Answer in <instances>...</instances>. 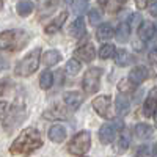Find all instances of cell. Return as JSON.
Wrapping results in <instances>:
<instances>
[{
  "label": "cell",
  "mask_w": 157,
  "mask_h": 157,
  "mask_svg": "<svg viewBox=\"0 0 157 157\" xmlns=\"http://www.w3.org/2000/svg\"><path fill=\"white\" fill-rule=\"evenodd\" d=\"M43 146V135L38 129L35 127H29L24 129L22 132L17 135V138L13 141V145L10 148V152L13 155H22L27 157L32 152H35L36 149H39Z\"/></svg>",
  "instance_id": "obj_1"
},
{
  "label": "cell",
  "mask_w": 157,
  "mask_h": 157,
  "mask_svg": "<svg viewBox=\"0 0 157 157\" xmlns=\"http://www.w3.org/2000/svg\"><path fill=\"white\" fill-rule=\"evenodd\" d=\"M29 33L25 30H6L0 33V49L10 50V52H17L25 47L29 43Z\"/></svg>",
  "instance_id": "obj_2"
},
{
  "label": "cell",
  "mask_w": 157,
  "mask_h": 157,
  "mask_svg": "<svg viewBox=\"0 0 157 157\" xmlns=\"http://www.w3.org/2000/svg\"><path fill=\"white\" fill-rule=\"evenodd\" d=\"M39 60H41V49L36 47L33 49L32 52H29V55H25L14 69L16 75H21V77H29L32 74L36 72L38 66H39Z\"/></svg>",
  "instance_id": "obj_3"
},
{
  "label": "cell",
  "mask_w": 157,
  "mask_h": 157,
  "mask_svg": "<svg viewBox=\"0 0 157 157\" xmlns=\"http://www.w3.org/2000/svg\"><path fill=\"white\" fill-rule=\"evenodd\" d=\"M91 148V134L88 130H80L68 145V151L72 155H83Z\"/></svg>",
  "instance_id": "obj_4"
},
{
  "label": "cell",
  "mask_w": 157,
  "mask_h": 157,
  "mask_svg": "<svg viewBox=\"0 0 157 157\" xmlns=\"http://www.w3.org/2000/svg\"><path fill=\"white\" fill-rule=\"evenodd\" d=\"M101 75H102V69L101 68H90L85 75H83V80H82V86L83 91L88 94H93L99 90V80H101Z\"/></svg>",
  "instance_id": "obj_5"
},
{
  "label": "cell",
  "mask_w": 157,
  "mask_h": 157,
  "mask_svg": "<svg viewBox=\"0 0 157 157\" xmlns=\"http://www.w3.org/2000/svg\"><path fill=\"white\" fill-rule=\"evenodd\" d=\"M110 107H112V98L110 96H98L96 99H93V109L102 118H107V120L112 118Z\"/></svg>",
  "instance_id": "obj_6"
},
{
  "label": "cell",
  "mask_w": 157,
  "mask_h": 157,
  "mask_svg": "<svg viewBox=\"0 0 157 157\" xmlns=\"http://www.w3.org/2000/svg\"><path fill=\"white\" fill-rule=\"evenodd\" d=\"M24 116H25V113H24V110L21 109V107H13V110H11V113L8 112V115L5 116V120H3V127L8 130H13L14 127H17L22 121H24Z\"/></svg>",
  "instance_id": "obj_7"
},
{
  "label": "cell",
  "mask_w": 157,
  "mask_h": 157,
  "mask_svg": "<svg viewBox=\"0 0 157 157\" xmlns=\"http://www.w3.org/2000/svg\"><path fill=\"white\" fill-rule=\"evenodd\" d=\"M74 57H75V60H82V61H86V63L93 61L94 57H96L94 46L90 44V43H86V44H83V46H80V47H77V49L74 50Z\"/></svg>",
  "instance_id": "obj_8"
},
{
  "label": "cell",
  "mask_w": 157,
  "mask_h": 157,
  "mask_svg": "<svg viewBox=\"0 0 157 157\" xmlns=\"http://www.w3.org/2000/svg\"><path fill=\"white\" fill-rule=\"evenodd\" d=\"M63 101L64 104L71 109V110H75L82 105V102H83V96L80 93H77V91H66L63 96Z\"/></svg>",
  "instance_id": "obj_9"
},
{
  "label": "cell",
  "mask_w": 157,
  "mask_h": 157,
  "mask_svg": "<svg viewBox=\"0 0 157 157\" xmlns=\"http://www.w3.org/2000/svg\"><path fill=\"white\" fill-rule=\"evenodd\" d=\"M116 137V129L112 124H104L99 129V140L102 145H110Z\"/></svg>",
  "instance_id": "obj_10"
},
{
  "label": "cell",
  "mask_w": 157,
  "mask_h": 157,
  "mask_svg": "<svg viewBox=\"0 0 157 157\" xmlns=\"http://www.w3.org/2000/svg\"><path fill=\"white\" fill-rule=\"evenodd\" d=\"M148 75H149L148 68H145V66H135L132 71L129 72V82H132L134 85H140L141 82L146 80Z\"/></svg>",
  "instance_id": "obj_11"
},
{
  "label": "cell",
  "mask_w": 157,
  "mask_h": 157,
  "mask_svg": "<svg viewBox=\"0 0 157 157\" xmlns=\"http://www.w3.org/2000/svg\"><path fill=\"white\" fill-rule=\"evenodd\" d=\"M47 135H49V138H50L52 141L61 143V141H64L68 132H66V127H64V126H61V124H54V126L49 129Z\"/></svg>",
  "instance_id": "obj_12"
},
{
  "label": "cell",
  "mask_w": 157,
  "mask_h": 157,
  "mask_svg": "<svg viewBox=\"0 0 157 157\" xmlns=\"http://www.w3.org/2000/svg\"><path fill=\"white\" fill-rule=\"evenodd\" d=\"M68 19V13L66 11H61L60 14L52 21L49 25H46V29H44V32L46 33H49V35H52V33H57L60 29H61V25L64 24V21Z\"/></svg>",
  "instance_id": "obj_13"
},
{
  "label": "cell",
  "mask_w": 157,
  "mask_h": 157,
  "mask_svg": "<svg viewBox=\"0 0 157 157\" xmlns=\"http://www.w3.org/2000/svg\"><path fill=\"white\" fill-rule=\"evenodd\" d=\"M155 35V25L152 22H141L138 25V36L143 41H149V39Z\"/></svg>",
  "instance_id": "obj_14"
},
{
  "label": "cell",
  "mask_w": 157,
  "mask_h": 157,
  "mask_svg": "<svg viewBox=\"0 0 157 157\" xmlns=\"http://www.w3.org/2000/svg\"><path fill=\"white\" fill-rule=\"evenodd\" d=\"M41 60H43V64H44V66L50 68V66H55V64H58V63H60V60H61V54H60L58 50L52 49V50L44 52Z\"/></svg>",
  "instance_id": "obj_15"
},
{
  "label": "cell",
  "mask_w": 157,
  "mask_h": 157,
  "mask_svg": "<svg viewBox=\"0 0 157 157\" xmlns=\"http://www.w3.org/2000/svg\"><path fill=\"white\" fill-rule=\"evenodd\" d=\"M129 109H130V102H129L127 96L126 94H118L116 99H115V110H116V113L124 116V115L129 113Z\"/></svg>",
  "instance_id": "obj_16"
},
{
  "label": "cell",
  "mask_w": 157,
  "mask_h": 157,
  "mask_svg": "<svg viewBox=\"0 0 157 157\" xmlns=\"http://www.w3.org/2000/svg\"><path fill=\"white\" fill-rule=\"evenodd\" d=\"M155 112H157V98L151 91V94L146 98L145 104H143V115H145L146 118H151V116L155 115Z\"/></svg>",
  "instance_id": "obj_17"
},
{
  "label": "cell",
  "mask_w": 157,
  "mask_h": 157,
  "mask_svg": "<svg viewBox=\"0 0 157 157\" xmlns=\"http://www.w3.org/2000/svg\"><path fill=\"white\" fill-rule=\"evenodd\" d=\"M115 36V30H113V27L110 24H102V25H99V29H98V32H96V38L99 39V41H109L110 38H113Z\"/></svg>",
  "instance_id": "obj_18"
},
{
  "label": "cell",
  "mask_w": 157,
  "mask_h": 157,
  "mask_svg": "<svg viewBox=\"0 0 157 157\" xmlns=\"http://www.w3.org/2000/svg\"><path fill=\"white\" fill-rule=\"evenodd\" d=\"M57 6V0H38V8H39V19L43 16H49Z\"/></svg>",
  "instance_id": "obj_19"
},
{
  "label": "cell",
  "mask_w": 157,
  "mask_h": 157,
  "mask_svg": "<svg viewBox=\"0 0 157 157\" xmlns=\"http://www.w3.org/2000/svg\"><path fill=\"white\" fill-rule=\"evenodd\" d=\"M69 35L74 36V38H80L85 35V22H83V17L78 16L69 27Z\"/></svg>",
  "instance_id": "obj_20"
},
{
  "label": "cell",
  "mask_w": 157,
  "mask_h": 157,
  "mask_svg": "<svg viewBox=\"0 0 157 157\" xmlns=\"http://www.w3.org/2000/svg\"><path fill=\"white\" fill-rule=\"evenodd\" d=\"M132 61H134V57L130 55L127 50L121 49V50L115 52V63L118 64V66H129Z\"/></svg>",
  "instance_id": "obj_21"
},
{
  "label": "cell",
  "mask_w": 157,
  "mask_h": 157,
  "mask_svg": "<svg viewBox=\"0 0 157 157\" xmlns=\"http://www.w3.org/2000/svg\"><path fill=\"white\" fill-rule=\"evenodd\" d=\"M134 132H135V135H137L138 138L146 140V138H151V137H152L154 130H152V127H151L149 124H146V123H138V124L135 126V129H134Z\"/></svg>",
  "instance_id": "obj_22"
},
{
  "label": "cell",
  "mask_w": 157,
  "mask_h": 157,
  "mask_svg": "<svg viewBox=\"0 0 157 157\" xmlns=\"http://www.w3.org/2000/svg\"><path fill=\"white\" fill-rule=\"evenodd\" d=\"M69 113L66 109H61V107H54L52 110L46 112L44 113V118H47V120H63V118H66Z\"/></svg>",
  "instance_id": "obj_23"
},
{
  "label": "cell",
  "mask_w": 157,
  "mask_h": 157,
  "mask_svg": "<svg viewBox=\"0 0 157 157\" xmlns=\"http://www.w3.org/2000/svg\"><path fill=\"white\" fill-rule=\"evenodd\" d=\"M80 69H82V64H80V61L75 60V58L69 60L66 63V66H64V72H66L68 75H77L78 72H80Z\"/></svg>",
  "instance_id": "obj_24"
},
{
  "label": "cell",
  "mask_w": 157,
  "mask_h": 157,
  "mask_svg": "<svg viewBox=\"0 0 157 157\" xmlns=\"http://www.w3.org/2000/svg\"><path fill=\"white\" fill-rule=\"evenodd\" d=\"M33 8H35V5L32 2H29V0H25V2H21V3L16 5V11H17L19 16H29V14H32Z\"/></svg>",
  "instance_id": "obj_25"
},
{
  "label": "cell",
  "mask_w": 157,
  "mask_h": 157,
  "mask_svg": "<svg viewBox=\"0 0 157 157\" xmlns=\"http://www.w3.org/2000/svg\"><path fill=\"white\" fill-rule=\"evenodd\" d=\"M52 85H54V75L49 71H44L41 75H39V86L43 90H49Z\"/></svg>",
  "instance_id": "obj_26"
},
{
  "label": "cell",
  "mask_w": 157,
  "mask_h": 157,
  "mask_svg": "<svg viewBox=\"0 0 157 157\" xmlns=\"http://www.w3.org/2000/svg\"><path fill=\"white\" fill-rule=\"evenodd\" d=\"M129 36H130V27L127 25V22H121L116 29V38L120 41H126Z\"/></svg>",
  "instance_id": "obj_27"
},
{
  "label": "cell",
  "mask_w": 157,
  "mask_h": 157,
  "mask_svg": "<svg viewBox=\"0 0 157 157\" xmlns=\"http://www.w3.org/2000/svg\"><path fill=\"white\" fill-rule=\"evenodd\" d=\"M115 52H116V49L113 44H102V47L99 49V57L102 60H109V58L115 57Z\"/></svg>",
  "instance_id": "obj_28"
},
{
  "label": "cell",
  "mask_w": 157,
  "mask_h": 157,
  "mask_svg": "<svg viewBox=\"0 0 157 157\" xmlns=\"http://www.w3.org/2000/svg\"><path fill=\"white\" fill-rule=\"evenodd\" d=\"M129 145H130V134L124 130V132H121V135H120V140H118L116 149L120 151V152H124V151L129 148Z\"/></svg>",
  "instance_id": "obj_29"
},
{
  "label": "cell",
  "mask_w": 157,
  "mask_h": 157,
  "mask_svg": "<svg viewBox=\"0 0 157 157\" xmlns=\"http://www.w3.org/2000/svg\"><path fill=\"white\" fill-rule=\"evenodd\" d=\"M118 90L121 91V94H129L135 90V85L132 82H129L127 78H124V80H121L120 83H118Z\"/></svg>",
  "instance_id": "obj_30"
},
{
  "label": "cell",
  "mask_w": 157,
  "mask_h": 157,
  "mask_svg": "<svg viewBox=\"0 0 157 157\" xmlns=\"http://www.w3.org/2000/svg\"><path fill=\"white\" fill-rule=\"evenodd\" d=\"M88 22H90L91 25L99 24V22H101V13H99L98 10H91V11L88 13Z\"/></svg>",
  "instance_id": "obj_31"
},
{
  "label": "cell",
  "mask_w": 157,
  "mask_h": 157,
  "mask_svg": "<svg viewBox=\"0 0 157 157\" xmlns=\"http://www.w3.org/2000/svg\"><path fill=\"white\" fill-rule=\"evenodd\" d=\"M141 22H143L141 21V16L138 14V13H134V14H130V21L127 22V25L132 29V27H135V25H138V24L141 25Z\"/></svg>",
  "instance_id": "obj_32"
},
{
  "label": "cell",
  "mask_w": 157,
  "mask_h": 157,
  "mask_svg": "<svg viewBox=\"0 0 157 157\" xmlns=\"http://www.w3.org/2000/svg\"><path fill=\"white\" fill-rule=\"evenodd\" d=\"M10 112V104L6 101H0V120L2 118H5Z\"/></svg>",
  "instance_id": "obj_33"
},
{
  "label": "cell",
  "mask_w": 157,
  "mask_h": 157,
  "mask_svg": "<svg viewBox=\"0 0 157 157\" xmlns=\"http://www.w3.org/2000/svg\"><path fill=\"white\" fill-rule=\"evenodd\" d=\"M86 10V2H82V0H77V2L74 3V13H77V14H80V13H83Z\"/></svg>",
  "instance_id": "obj_34"
},
{
  "label": "cell",
  "mask_w": 157,
  "mask_h": 157,
  "mask_svg": "<svg viewBox=\"0 0 157 157\" xmlns=\"http://www.w3.org/2000/svg\"><path fill=\"white\" fill-rule=\"evenodd\" d=\"M148 10H149V14L157 17V0H152V2L148 5Z\"/></svg>",
  "instance_id": "obj_35"
},
{
  "label": "cell",
  "mask_w": 157,
  "mask_h": 157,
  "mask_svg": "<svg viewBox=\"0 0 157 157\" xmlns=\"http://www.w3.org/2000/svg\"><path fill=\"white\" fill-rule=\"evenodd\" d=\"M115 129H116V132L118 130H123V127H124V124H123V121L120 120V118H116V120H113V124H112Z\"/></svg>",
  "instance_id": "obj_36"
},
{
  "label": "cell",
  "mask_w": 157,
  "mask_h": 157,
  "mask_svg": "<svg viewBox=\"0 0 157 157\" xmlns=\"http://www.w3.org/2000/svg\"><path fill=\"white\" fill-rule=\"evenodd\" d=\"M135 5L138 10H145L148 6V0H135Z\"/></svg>",
  "instance_id": "obj_37"
},
{
  "label": "cell",
  "mask_w": 157,
  "mask_h": 157,
  "mask_svg": "<svg viewBox=\"0 0 157 157\" xmlns=\"http://www.w3.org/2000/svg\"><path fill=\"white\" fill-rule=\"evenodd\" d=\"M148 154V148L146 146H141L138 151H137V157H145Z\"/></svg>",
  "instance_id": "obj_38"
},
{
  "label": "cell",
  "mask_w": 157,
  "mask_h": 157,
  "mask_svg": "<svg viewBox=\"0 0 157 157\" xmlns=\"http://www.w3.org/2000/svg\"><path fill=\"white\" fill-rule=\"evenodd\" d=\"M149 54H151V55H155V54H157V41L149 44Z\"/></svg>",
  "instance_id": "obj_39"
},
{
  "label": "cell",
  "mask_w": 157,
  "mask_h": 157,
  "mask_svg": "<svg viewBox=\"0 0 157 157\" xmlns=\"http://www.w3.org/2000/svg\"><path fill=\"white\" fill-rule=\"evenodd\" d=\"M8 68V60L3 58V57H0V71L2 69H6Z\"/></svg>",
  "instance_id": "obj_40"
},
{
  "label": "cell",
  "mask_w": 157,
  "mask_h": 157,
  "mask_svg": "<svg viewBox=\"0 0 157 157\" xmlns=\"http://www.w3.org/2000/svg\"><path fill=\"white\" fill-rule=\"evenodd\" d=\"M152 154H154V157H157V143H155L154 148H152Z\"/></svg>",
  "instance_id": "obj_41"
},
{
  "label": "cell",
  "mask_w": 157,
  "mask_h": 157,
  "mask_svg": "<svg viewBox=\"0 0 157 157\" xmlns=\"http://www.w3.org/2000/svg\"><path fill=\"white\" fill-rule=\"evenodd\" d=\"M98 2H99L101 5H107V3H109V0H98Z\"/></svg>",
  "instance_id": "obj_42"
},
{
  "label": "cell",
  "mask_w": 157,
  "mask_h": 157,
  "mask_svg": "<svg viewBox=\"0 0 157 157\" xmlns=\"http://www.w3.org/2000/svg\"><path fill=\"white\" fill-rule=\"evenodd\" d=\"M116 2H120V3H126L127 0H116Z\"/></svg>",
  "instance_id": "obj_43"
},
{
  "label": "cell",
  "mask_w": 157,
  "mask_h": 157,
  "mask_svg": "<svg viewBox=\"0 0 157 157\" xmlns=\"http://www.w3.org/2000/svg\"><path fill=\"white\" fill-rule=\"evenodd\" d=\"M3 6V0H0V8H2Z\"/></svg>",
  "instance_id": "obj_44"
},
{
  "label": "cell",
  "mask_w": 157,
  "mask_h": 157,
  "mask_svg": "<svg viewBox=\"0 0 157 157\" xmlns=\"http://www.w3.org/2000/svg\"><path fill=\"white\" fill-rule=\"evenodd\" d=\"M155 126H157V115H155Z\"/></svg>",
  "instance_id": "obj_45"
},
{
  "label": "cell",
  "mask_w": 157,
  "mask_h": 157,
  "mask_svg": "<svg viewBox=\"0 0 157 157\" xmlns=\"http://www.w3.org/2000/svg\"><path fill=\"white\" fill-rule=\"evenodd\" d=\"M63 2H69V0H63Z\"/></svg>",
  "instance_id": "obj_46"
},
{
  "label": "cell",
  "mask_w": 157,
  "mask_h": 157,
  "mask_svg": "<svg viewBox=\"0 0 157 157\" xmlns=\"http://www.w3.org/2000/svg\"><path fill=\"white\" fill-rule=\"evenodd\" d=\"M82 2H86V0H82Z\"/></svg>",
  "instance_id": "obj_47"
}]
</instances>
